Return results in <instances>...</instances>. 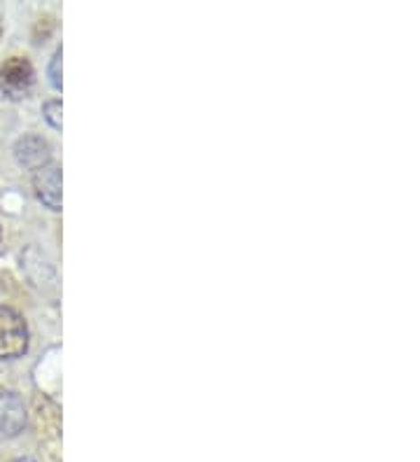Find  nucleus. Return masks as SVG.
<instances>
[{"label":"nucleus","instance_id":"nucleus-5","mask_svg":"<svg viewBox=\"0 0 420 462\" xmlns=\"http://www.w3.org/2000/svg\"><path fill=\"white\" fill-rule=\"evenodd\" d=\"M33 189L35 197L42 201L45 208L59 213L61 210V166L51 162V164L35 171Z\"/></svg>","mask_w":420,"mask_h":462},{"label":"nucleus","instance_id":"nucleus-3","mask_svg":"<svg viewBox=\"0 0 420 462\" xmlns=\"http://www.w3.org/2000/svg\"><path fill=\"white\" fill-rule=\"evenodd\" d=\"M28 409L26 402L14 390H0V437L14 439L26 430Z\"/></svg>","mask_w":420,"mask_h":462},{"label":"nucleus","instance_id":"nucleus-6","mask_svg":"<svg viewBox=\"0 0 420 462\" xmlns=\"http://www.w3.org/2000/svg\"><path fill=\"white\" fill-rule=\"evenodd\" d=\"M42 115H45L47 125L51 126L54 131H61V101L59 98H51V101H47L45 106H42Z\"/></svg>","mask_w":420,"mask_h":462},{"label":"nucleus","instance_id":"nucleus-1","mask_svg":"<svg viewBox=\"0 0 420 462\" xmlns=\"http://www.w3.org/2000/svg\"><path fill=\"white\" fill-rule=\"evenodd\" d=\"M28 325L17 310L0 304V360H19L28 353Z\"/></svg>","mask_w":420,"mask_h":462},{"label":"nucleus","instance_id":"nucleus-4","mask_svg":"<svg viewBox=\"0 0 420 462\" xmlns=\"http://www.w3.org/2000/svg\"><path fill=\"white\" fill-rule=\"evenodd\" d=\"M12 152H14L17 164L28 171H38L42 169V166L51 164V147L42 135H22V138L14 143V150H12Z\"/></svg>","mask_w":420,"mask_h":462},{"label":"nucleus","instance_id":"nucleus-9","mask_svg":"<svg viewBox=\"0 0 420 462\" xmlns=\"http://www.w3.org/2000/svg\"><path fill=\"white\" fill-rule=\"evenodd\" d=\"M0 236H3V231H0Z\"/></svg>","mask_w":420,"mask_h":462},{"label":"nucleus","instance_id":"nucleus-2","mask_svg":"<svg viewBox=\"0 0 420 462\" xmlns=\"http://www.w3.org/2000/svg\"><path fill=\"white\" fill-rule=\"evenodd\" d=\"M35 82V70L26 57H12L0 66V98L23 101Z\"/></svg>","mask_w":420,"mask_h":462},{"label":"nucleus","instance_id":"nucleus-7","mask_svg":"<svg viewBox=\"0 0 420 462\" xmlns=\"http://www.w3.org/2000/svg\"><path fill=\"white\" fill-rule=\"evenodd\" d=\"M61 59H63V50L61 47H56L54 57L50 61V82L54 89H61L63 79H61Z\"/></svg>","mask_w":420,"mask_h":462},{"label":"nucleus","instance_id":"nucleus-8","mask_svg":"<svg viewBox=\"0 0 420 462\" xmlns=\"http://www.w3.org/2000/svg\"><path fill=\"white\" fill-rule=\"evenodd\" d=\"M10 462H38V460H33V457H17V460H10Z\"/></svg>","mask_w":420,"mask_h":462}]
</instances>
